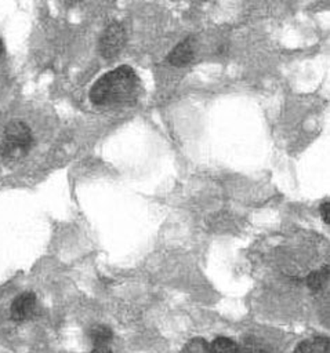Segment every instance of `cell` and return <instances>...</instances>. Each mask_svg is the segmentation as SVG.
<instances>
[{
	"instance_id": "11",
	"label": "cell",
	"mask_w": 330,
	"mask_h": 353,
	"mask_svg": "<svg viewBox=\"0 0 330 353\" xmlns=\"http://www.w3.org/2000/svg\"><path fill=\"white\" fill-rule=\"evenodd\" d=\"M320 215H322V219L324 223H330V203L329 200H324L322 204H320Z\"/></svg>"
},
{
	"instance_id": "6",
	"label": "cell",
	"mask_w": 330,
	"mask_h": 353,
	"mask_svg": "<svg viewBox=\"0 0 330 353\" xmlns=\"http://www.w3.org/2000/svg\"><path fill=\"white\" fill-rule=\"evenodd\" d=\"M90 338L95 346L93 352H109L108 349H105V346L113 338V332L108 325L98 324L90 330Z\"/></svg>"
},
{
	"instance_id": "7",
	"label": "cell",
	"mask_w": 330,
	"mask_h": 353,
	"mask_svg": "<svg viewBox=\"0 0 330 353\" xmlns=\"http://www.w3.org/2000/svg\"><path fill=\"white\" fill-rule=\"evenodd\" d=\"M295 353H329V339L324 336H315L312 339H307L301 343L294 350Z\"/></svg>"
},
{
	"instance_id": "3",
	"label": "cell",
	"mask_w": 330,
	"mask_h": 353,
	"mask_svg": "<svg viewBox=\"0 0 330 353\" xmlns=\"http://www.w3.org/2000/svg\"><path fill=\"white\" fill-rule=\"evenodd\" d=\"M124 43H126L124 28L117 22L109 23L99 37V52L102 54L104 58L110 59L122 51V48L124 47Z\"/></svg>"
},
{
	"instance_id": "4",
	"label": "cell",
	"mask_w": 330,
	"mask_h": 353,
	"mask_svg": "<svg viewBox=\"0 0 330 353\" xmlns=\"http://www.w3.org/2000/svg\"><path fill=\"white\" fill-rule=\"evenodd\" d=\"M37 310V299L33 292L19 294L11 303V319L15 323H23L35 316Z\"/></svg>"
},
{
	"instance_id": "9",
	"label": "cell",
	"mask_w": 330,
	"mask_h": 353,
	"mask_svg": "<svg viewBox=\"0 0 330 353\" xmlns=\"http://www.w3.org/2000/svg\"><path fill=\"white\" fill-rule=\"evenodd\" d=\"M210 352L213 353H237L240 347L226 336H218L210 343Z\"/></svg>"
},
{
	"instance_id": "1",
	"label": "cell",
	"mask_w": 330,
	"mask_h": 353,
	"mask_svg": "<svg viewBox=\"0 0 330 353\" xmlns=\"http://www.w3.org/2000/svg\"><path fill=\"white\" fill-rule=\"evenodd\" d=\"M138 76L130 66H119L101 76L90 90L95 105H117L133 98L138 90Z\"/></svg>"
},
{
	"instance_id": "10",
	"label": "cell",
	"mask_w": 330,
	"mask_h": 353,
	"mask_svg": "<svg viewBox=\"0 0 330 353\" xmlns=\"http://www.w3.org/2000/svg\"><path fill=\"white\" fill-rule=\"evenodd\" d=\"M184 352H189V353L210 352V343H207L203 338H193L186 343V346L184 347Z\"/></svg>"
},
{
	"instance_id": "5",
	"label": "cell",
	"mask_w": 330,
	"mask_h": 353,
	"mask_svg": "<svg viewBox=\"0 0 330 353\" xmlns=\"http://www.w3.org/2000/svg\"><path fill=\"white\" fill-rule=\"evenodd\" d=\"M192 58H193V41L189 37L178 43L167 57L168 62L174 66H184L189 63Z\"/></svg>"
},
{
	"instance_id": "12",
	"label": "cell",
	"mask_w": 330,
	"mask_h": 353,
	"mask_svg": "<svg viewBox=\"0 0 330 353\" xmlns=\"http://www.w3.org/2000/svg\"><path fill=\"white\" fill-rule=\"evenodd\" d=\"M1 51H3V41H1V39H0V54H1Z\"/></svg>"
},
{
	"instance_id": "8",
	"label": "cell",
	"mask_w": 330,
	"mask_h": 353,
	"mask_svg": "<svg viewBox=\"0 0 330 353\" xmlns=\"http://www.w3.org/2000/svg\"><path fill=\"white\" fill-rule=\"evenodd\" d=\"M327 277H329V266L324 265L320 270H315V272H311L307 277H305V283L308 285V288L313 292H318L323 288L324 283L327 281Z\"/></svg>"
},
{
	"instance_id": "2",
	"label": "cell",
	"mask_w": 330,
	"mask_h": 353,
	"mask_svg": "<svg viewBox=\"0 0 330 353\" xmlns=\"http://www.w3.org/2000/svg\"><path fill=\"white\" fill-rule=\"evenodd\" d=\"M32 143L33 135L30 128L23 121L15 120L11 121L4 130L0 152L3 159L14 161L23 157L32 148Z\"/></svg>"
}]
</instances>
